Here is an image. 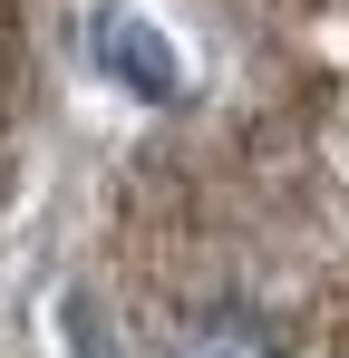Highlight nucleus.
Listing matches in <instances>:
<instances>
[{
  "label": "nucleus",
  "instance_id": "f257e3e1",
  "mask_svg": "<svg viewBox=\"0 0 349 358\" xmlns=\"http://www.w3.org/2000/svg\"><path fill=\"white\" fill-rule=\"evenodd\" d=\"M174 358H282V339L262 329V310H242V300H204V310L184 320Z\"/></svg>",
  "mask_w": 349,
  "mask_h": 358
},
{
  "label": "nucleus",
  "instance_id": "f03ea898",
  "mask_svg": "<svg viewBox=\"0 0 349 358\" xmlns=\"http://www.w3.org/2000/svg\"><path fill=\"white\" fill-rule=\"evenodd\" d=\"M107 68H136V87H146V97H165V87H174V59L156 49V29H146V20H107Z\"/></svg>",
  "mask_w": 349,
  "mask_h": 358
}]
</instances>
